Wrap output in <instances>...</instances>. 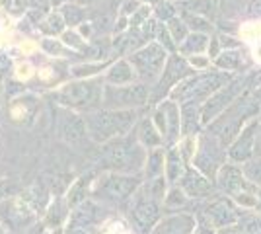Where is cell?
<instances>
[{
  "label": "cell",
  "mask_w": 261,
  "mask_h": 234,
  "mask_svg": "<svg viewBox=\"0 0 261 234\" xmlns=\"http://www.w3.org/2000/svg\"><path fill=\"white\" fill-rule=\"evenodd\" d=\"M55 98L59 103L70 106V108H92L101 100V88L96 82L78 80L63 86L55 94Z\"/></svg>",
  "instance_id": "cell-1"
},
{
  "label": "cell",
  "mask_w": 261,
  "mask_h": 234,
  "mask_svg": "<svg viewBox=\"0 0 261 234\" xmlns=\"http://www.w3.org/2000/svg\"><path fill=\"white\" fill-rule=\"evenodd\" d=\"M84 123H86L88 135L94 141L101 143V141H108L113 135H119L127 127L129 115L117 112H96L86 115Z\"/></svg>",
  "instance_id": "cell-2"
},
{
  "label": "cell",
  "mask_w": 261,
  "mask_h": 234,
  "mask_svg": "<svg viewBox=\"0 0 261 234\" xmlns=\"http://www.w3.org/2000/svg\"><path fill=\"white\" fill-rule=\"evenodd\" d=\"M88 135V129H86V123L84 119L76 115V113H68L65 115V119L61 121V137L65 139L68 145H82L84 143V139H86Z\"/></svg>",
  "instance_id": "cell-3"
},
{
  "label": "cell",
  "mask_w": 261,
  "mask_h": 234,
  "mask_svg": "<svg viewBox=\"0 0 261 234\" xmlns=\"http://www.w3.org/2000/svg\"><path fill=\"white\" fill-rule=\"evenodd\" d=\"M240 35L251 45L253 59L261 63V22H248L240 28Z\"/></svg>",
  "instance_id": "cell-4"
},
{
  "label": "cell",
  "mask_w": 261,
  "mask_h": 234,
  "mask_svg": "<svg viewBox=\"0 0 261 234\" xmlns=\"http://www.w3.org/2000/svg\"><path fill=\"white\" fill-rule=\"evenodd\" d=\"M141 90L139 88H130L129 94H125L121 88H108L106 90V103L108 106H117V103H129V101H139V98H141Z\"/></svg>",
  "instance_id": "cell-5"
},
{
  "label": "cell",
  "mask_w": 261,
  "mask_h": 234,
  "mask_svg": "<svg viewBox=\"0 0 261 234\" xmlns=\"http://www.w3.org/2000/svg\"><path fill=\"white\" fill-rule=\"evenodd\" d=\"M63 25H65V20L61 14H51L43 23H41V32L47 35H57L63 32Z\"/></svg>",
  "instance_id": "cell-6"
},
{
  "label": "cell",
  "mask_w": 261,
  "mask_h": 234,
  "mask_svg": "<svg viewBox=\"0 0 261 234\" xmlns=\"http://www.w3.org/2000/svg\"><path fill=\"white\" fill-rule=\"evenodd\" d=\"M88 184H90V176H84V178H80L76 184L72 186V190L68 193V205H76V203H80V201L84 199Z\"/></svg>",
  "instance_id": "cell-7"
},
{
  "label": "cell",
  "mask_w": 261,
  "mask_h": 234,
  "mask_svg": "<svg viewBox=\"0 0 261 234\" xmlns=\"http://www.w3.org/2000/svg\"><path fill=\"white\" fill-rule=\"evenodd\" d=\"M65 16H66V20H68L70 23H78V20L82 18V10H80L78 6H66Z\"/></svg>",
  "instance_id": "cell-8"
},
{
  "label": "cell",
  "mask_w": 261,
  "mask_h": 234,
  "mask_svg": "<svg viewBox=\"0 0 261 234\" xmlns=\"http://www.w3.org/2000/svg\"><path fill=\"white\" fill-rule=\"evenodd\" d=\"M65 37V43L66 45H74V47H80V41H78V35L76 34H72V32H68V34H65L63 35Z\"/></svg>",
  "instance_id": "cell-9"
},
{
  "label": "cell",
  "mask_w": 261,
  "mask_h": 234,
  "mask_svg": "<svg viewBox=\"0 0 261 234\" xmlns=\"http://www.w3.org/2000/svg\"><path fill=\"white\" fill-rule=\"evenodd\" d=\"M43 45H45V49H49L51 53H59V51H61V47L57 43H51V41H45Z\"/></svg>",
  "instance_id": "cell-10"
},
{
  "label": "cell",
  "mask_w": 261,
  "mask_h": 234,
  "mask_svg": "<svg viewBox=\"0 0 261 234\" xmlns=\"http://www.w3.org/2000/svg\"><path fill=\"white\" fill-rule=\"evenodd\" d=\"M70 234H86V232H82V230H78V228H74V230H72Z\"/></svg>",
  "instance_id": "cell-11"
},
{
  "label": "cell",
  "mask_w": 261,
  "mask_h": 234,
  "mask_svg": "<svg viewBox=\"0 0 261 234\" xmlns=\"http://www.w3.org/2000/svg\"><path fill=\"white\" fill-rule=\"evenodd\" d=\"M61 2H65V0H53V4H61Z\"/></svg>",
  "instance_id": "cell-12"
}]
</instances>
